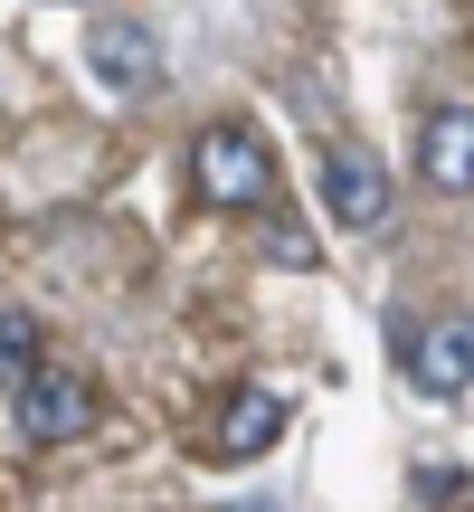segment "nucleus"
<instances>
[{
	"label": "nucleus",
	"mask_w": 474,
	"mask_h": 512,
	"mask_svg": "<svg viewBox=\"0 0 474 512\" xmlns=\"http://www.w3.org/2000/svg\"><path fill=\"white\" fill-rule=\"evenodd\" d=\"M275 437H285V389H275V380H237L228 408H219V437H209V456H219V465H256Z\"/></svg>",
	"instance_id": "nucleus-5"
},
{
	"label": "nucleus",
	"mask_w": 474,
	"mask_h": 512,
	"mask_svg": "<svg viewBox=\"0 0 474 512\" xmlns=\"http://www.w3.org/2000/svg\"><path fill=\"white\" fill-rule=\"evenodd\" d=\"M323 209H332V228H351V238H370V228H389V171H380V152L370 143H332L323 152Z\"/></svg>",
	"instance_id": "nucleus-3"
},
{
	"label": "nucleus",
	"mask_w": 474,
	"mask_h": 512,
	"mask_svg": "<svg viewBox=\"0 0 474 512\" xmlns=\"http://www.w3.org/2000/svg\"><path fill=\"white\" fill-rule=\"evenodd\" d=\"M408 380H418V399H465L474 389V313H437L408 342Z\"/></svg>",
	"instance_id": "nucleus-6"
},
{
	"label": "nucleus",
	"mask_w": 474,
	"mask_h": 512,
	"mask_svg": "<svg viewBox=\"0 0 474 512\" xmlns=\"http://www.w3.org/2000/svg\"><path fill=\"white\" fill-rule=\"evenodd\" d=\"M10 408H19V437L29 446H76L95 427V380L67 370V361H38L29 380L10 389Z\"/></svg>",
	"instance_id": "nucleus-2"
},
{
	"label": "nucleus",
	"mask_w": 474,
	"mask_h": 512,
	"mask_svg": "<svg viewBox=\"0 0 474 512\" xmlns=\"http://www.w3.org/2000/svg\"><path fill=\"white\" fill-rule=\"evenodd\" d=\"M38 361H48V342H38V323H29L19 304H0V389H19V380H29Z\"/></svg>",
	"instance_id": "nucleus-8"
},
{
	"label": "nucleus",
	"mask_w": 474,
	"mask_h": 512,
	"mask_svg": "<svg viewBox=\"0 0 474 512\" xmlns=\"http://www.w3.org/2000/svg\"><path fill=\"white\" fill-rule=\"evenodd\" d=\"M190 190L209 209H275V152L256 124H209L190 143Z\"/></svg>",
	"instance_id": "nucleus-1"
},
{
	"label": "nucleus",
	"mask_w": 474,
	"mask_h": 512,
	"mask_svg": "<svg viewBox=\"0 0 474 512\" xmlns=\"http://www.w3.org/2000/svg\"><path fill=\"white\" fill-rule=\"evenodd\" d=\"M418 171L427 190H474V105L418 114Z\"/></svg>",
	"instance_id": "nucleus-7"
},
{
	"label": "nucleus",
	"mask_w": 474,
	"mask_h": 512,
	"mask_svg": "<svg viewBox=\"0 0 474 512\" xmlns=\"http://www.w3.org/2000/svg\"><path fill=\"white\" fill-rule=\"evenodd\" d=\"M86 67L105 95H152L162 86V38L143 29V19H95L86 29Z\"/></svg>",
	"instance_id": "nucleus-4"
}]
</instances>
